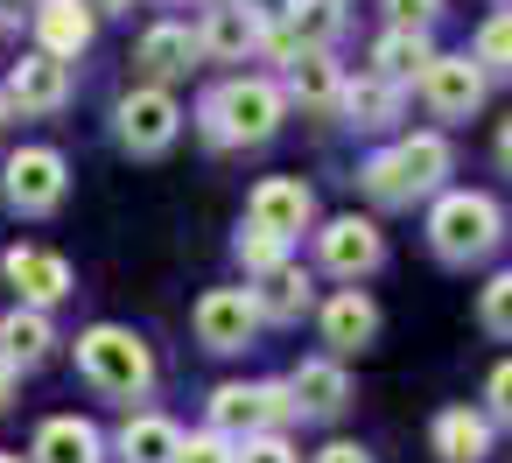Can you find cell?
<instances>
[{
  "mask_svg": "<svg viewBox=\"0 0 512 463\" xmlns=\"http://www.w3.org/2000/svg\"><path fill=\"white\" fill-rule=\"evenodd\" d=\"M190 57H197V36H190V29H176V22H162V29H148V36H141V57H134V64H141L148 78H183V71H190Z\"/></svg>",
  "mask_w": 512,
  "mask_h": 463,
  "instance_id": "obj_23",
  "label": "cell"
},
{
  "mask_svg": "<svg viewBox=\"0 0 512 463\" xmlns=\"http://www.w3.org/2000/svg\"><path fill=\"white\" fill-rule=\"evenodd\" d=\"M386 22H393V29H414V36H428V29L442 22V0H386Z\"/></svg>",
  "mask_w": 512,
  "mask_h": 463,
  "instance_id": "obj_33",
  "label": "cell"
},
{
  "mask_svg": "<svg viewBox=\"0 0 512 463\" xmlns=\"http://www.w3.org/2000/svg\"><path fill=\"white\" fill-rule=\"evenodd\" d=\"M0 267H8V281L22 288V302H29V309H50V302H64V295H71V260H64V253H50V246H15Z\"/></svg>",
  "mask_w": 512,
  "mask_h": 463,
  "instance_id": "obj_10",
  "label": "cell"
},
{
  "mask_svg": "<svg viewBox=\"0 0 512 463\" xmlns=\"http://www.w3.org/2000/svg\"><path fill=\"white\" fill-rule=\"evenodd\" d=\"M393 155H400V169H407L414 197H428V190H435V183L449 176V141H442V134H407V141H400Z\"/></svg>",
  "mask_w": 512,
  "mask_h": 463,
  "instance_id": "obj_25",
  "label": "cell"
},
{
  "mask_svg": "<svg viewBox=\"0 0 512 463\" xmlns=\"http://www.w3.org/2000/svg\"><path fill=\"white\" fill-rule=\"evenodd\" d=\"M50 344H57V330H50V316H43V309H15V316H0V358H8V365H43V358H50Z\"/></svg>",
  "mask_w": 512,
  "mask_h": 463,
  "instance_id": "obj_20",
  "label": "cell"
},
{
  "mask_svg": "<svg viewBox=\"0 0 512 463\" xmlns=\"http://www.w3.org/2000/svg\"><path fill=\"white\" fill-rule=\"evenodd\" d=\"M288 92H295L309 113H337V99H344V78H337L330 50H302V57H295V71H288Z\"/></svg>",
  "mask_w": 512,
  "mask_h": 463,
  "instance_id": "obj_19",
  "label": "cell"
},
{
  "mask_svg": "<svg viewBox=\"0 0 512 463\" xmlns=\"http://www.w3.org/2000/svg\"><path fill=\"white\" fill-rule=\"evenodd\" d=\"M92 15H99L92 0H43V8H36V36H43V50L64 57V64L85 57V50H92V29H99Z\"/></svg>",
  "mask_w": 512,
  "mask_h": 463,
  "instance_id": "obj_13",
  "label": "cell"
},
{
  "mask_svg": "<svg viewBox=\"0 0 512 463\" xmlns=\"http://www.w3.org/2000/svg\"><path fill=\"white\" fill-rule=\"evenodd\" d=\"M295 414V393L281 379H260V386H218L211 393V428L246 442V435H274L281 421Z\"/></svg>",
  "mask_w": 512,
  "mask_h": 463,
  "instance_id": "obj_4",
  "label": "cell"
},
{
  "mask_svg": "<svg viewBox=\"0 0 512 463\" xmlns=\"http://www.w3.org/2000/svg\"><path fill=\"white\" fill-rule=\"evenodd\" d=\"M477 64L484 71H512V15H491L477 29Z\"/></svg>",
  "mask_w": 512,
  "mask_h": 463,
  "instance_id": "obj_30",
  "label": "cell"
},
{
  "mask_svg": "<svg viewBox=\"0 0 512 463\" xmlns=\"http://www.w3.org/2000/svg\"><path fill=\"white\" fill-rule=\"evenodd\" d=\"M428 239H435L442 260L470 267V260H484V253L498 246V204H491L484 190H449V197L428 211Z\"/></svg>",
  "mask_w": 512,
  "mask_h": 463,
  "instance_id": "obj_3",
  "label": "cell"
},
{
  "mask_svg": "<svg viewBox=\"0 0 512 463\" xmlns=\"http://www.w3.org/2000/svg\"><path fill=\"white\" fill-rule=\"evenodd\" d=\"M36 463H99V428L92 421H78V414H50L43 428H36V449H29Z\"/></svg>",
  "mask_w": 512,
  "mask_h": 463,
  "instance_id": "obj_17",
  "label": "cell"
},
{
  "mask_svg": "<svg viewBox=\"0 0 512 463\" xmlns=\"http://www.w3.org/2000/svg\"><path fill=\"white\" fill-rule=\"evenodd\" d=\"M78 372H85L99 393H113V400H141V393L155 386V351H148L134 330H120V323H92V330L78 337Z\"/></svg>",
  "mask_w": 512,
  "mask_h": 463,
  "instance_id": "obj_2",
  "label": "cell"
},
{
  "mask_svg": "<svg viewBox=\"0 0 512 463\" xmlns=\"http://www.w3.org/2000/svg\"><path fill=\"white\" fill-rule=\"evenodd\" d=\"M253 225L260 232H274V239H295V232H309V218H316V197H309V183H295V176H267L260 190H253Z\"/></svg>",
  "mask_w": 512,
  "mask_h": 463,
  "instance_id": "obj_11",
  "label": "cell"
},
{
  "mask_svg": "<svg viewBox=\"0 0 512 463\" xmlns=\"http://www.w3.org/2000/svg\"><path fill=\"white\" fill-rule=\"evenodd\" d=\"M8 99H15L22 113H57V106L71 99V64H64V57H50V50L22 57V64L8 71Z\"/></svg>",
  "mask_w": 512,
  "mask_h": 463,
  "instance_id": "obj_12",
  "label": "cell"
},
{
  "mask_svg": "<svg viewBox=\"0 0 512 463\" xmlns=\"http://www.w3.org/2000/svg\"><path fill=\"white\" fill-rule=\"evenodd\" d=\"M498 162L512 169V120H498Z\"/></svg>",
  "mask_w": 512,
  "mask_h": 463,
  "instance_id": "obj_40",
  "label": "cell"
},
{
  "mask_svg": "<svg viewBox=\"0 0 512 463\" xmlns=\"http://www.w3.org/2000/svg\"><path fill=\"white\" fill-rule=\"evenodd\" d=\"M288 113V92L267 85V78H232L204 99V134L218 148H246V141H267Z\"/></svg>",
  "mask_w": 512,
  "mask_h": 463,
  "instance_id": "obj_1",
  "label": "cell"
},
{
  "mask_svg": "<svg viewBox=\"0 0 512 463\" xmlns=\"http://www.w3.org/2000/svg\"><path fill=\"white\" fill-rule=\"evenodd\" d=\"M288 29H295V43H302V50H330V36L344 29V8H337V0H295Z\"/></svg>",
  "mask_w": 512,
  "mask_h": 463,
  "instance_id": "obj_27",
  "label": "cell"
},
{
  "mask_svg": "<svg viewBox=\"0 0 512 463\" xmlns=\"http://www.w3.org/2000/svg\"><path fill=\"white\" fill-rule=\"evenodd\" d=\"M421 99H428L442 120H470V113L484 106V64H470V57H428Z\"/></svg>",
  "mask_w": 512,
  "mask_h": 463,
  "instance_id": "obj_8",
  "label": "cell"
},
{
  "mask_svg": "<svg viewBox=\"0 0 512 463\" xmlns=\"http://www.w3.org/2000/svg\"><path fill=\"white\" fill-rule=\"evenodd\" d=\"M253 43H260V29L246 22L239 0H232V8H211L204 29H197V50H204V57H246Z\"/></svg>",
  "mask_w": 512,
  "mask_h": 463,
  "instance_id": "obj_24",
  "label": "cell"
},
{
  "mask_svg": "<svg viewBox=\"0 0 512 463\" xmlns=\"http://www.w3.org/2000/svg\"><path fill=\"white\" fill-rule=\"evenodd\" d=\"M176 134H183V106H176L162 85L120 99V141H127L134 155H162V148H176Z\"/></svg>",
  "mask_w": 512,
  "mask_h": 463,
  "instance_id": "obj_6",
  "label": "cell"
},
{
  "mask_svg": "<svg viewBox=\"0 0 512 463\" xmlns=\"http://www.w3.org/2000/svg\"><path fill=\"white\" fill-rule=\"evenodd\" d=\"M176 463H239V442L218 435V428H204V435H190V442L176 449Z\"/></svg>",
  "mask_w": 512,
  "mask_h": 463,
  "instance_id": "obj_32",
  "label": "cell"
},
{
  "mask_svg": "<svg viewBox=\"0 0 512 463\" xmlns=\"http://www.w3.org/2000/svg\"><path fill=\"white\" fill-rule=\"evenodd\" d=\"M0 127H8V99H0Z\"/></svg>",
  "mask_w": 512,
  "mask_h": 463,
  "instance_id": "obj_42",
  "label": "cell"
},
{
  "mask_svg": "<svg viewBox=\"0 0 512 463\" xmlns=\"http://www.w3.org/2000/svg\"><path fill=\"white\" fill-rule=\"evenodd\" d=\"M337 113H351L358 127H393V113H400V85H386V78H358V85H344Z\"/></svg>",
  "mask_w": 512,
  "mask_h": 463,
  "instance_id": "obj_26",
  "label": "cell"
},
{
  "mask_svg": "<svg viewBox=\"0 0 512 463\" xmlns=\"http://www.w3.org/2000/svg\"><path fill=\"white\" fill-rule=\"evenodd\" d=\"M239 8H246L253 29H281V22L295 15V0H239Z\"/></svg>",
  "mask_w": 512,
  "mask_h": 463,
  "instance_id": "obj_36",
  "label": "cell"
},
{
  "mask_svg": "<svg viewBox=\"0 0 512 463\" xmlns=\"http://www.w3.org/2000/svg\"><path fill=\"white\" fill-rule=\"evenodd\" d=\"M372 337H379V309H372V295L337 288V295L323 302V344H330V351H365Z\"/></svg>",
  "mask_w": 512,
  "mask_h": 463,
  "instance_id": "obj_14",
  "label": "cell"
},
{
  "mask_svg": "<svg viewBox=\"0 0 512 463\" xmlns=\"http://www.w3.org/2000/svg\"><path fill=\"white\" fill-rule=\"evenodd\" d=\"M0 463H22V456H8V449H0Z\"/></svg>",
  "mask_w": 512,
  "mask_h": 463,
  "instance_id": "obj_43",
  "label": "cell"
},
{
  "mask_svg": "<svg viewBox=\"0 0 512 463\" xmlns=\"http://www.w3.org/2000/svg\"><path fill=\"white\" fill-rule=\"evenodd\" d=\"M435 456L442 463H484L491 456V421L470 407H442L435 414Z\"/></svg>",
  "mask_w": 512,
  "mask_h": 463,
  "instance_id": "obj_16",
  "label": "cell"
},
{
  "mask_svg": "<svg viewBox=\"0 0 512 463\" xmlns=\"http://www.w3.org/2000/svg\"><path fill=\"white\" fill-rule=\"evenodd\" d=\"M281 260H288V239H274V232H260V225L239 232V267H246V274H274Z\"/></svg>",
  "mask_w": 512,
  "mask_h": 463,
  "instance_id": "obj_29",
  "label": "cell"
},
{
  "mask_svg": "<svg viewBox=\"0 0 512 463\" xmlns=\"http://www.w3.org/2000/svg\"><path fill=\"white\" fill-rule=\"evenodd\" d=\"M288 393H295V414L337 421V414H344V400H351V379H344V365H330V358H309V365H295Z\"/></svg>",
  "mask_w": 512,
  "mask_h": 463,
  "instance_id": "obj_15",
  "label": "cell"
},
{
  "mask_svg": "<svg viewBox=\"0 0 512 463\" xmlns=\"http://www.w3.org/2000/svg\"><path fill=\"white\" fill-rule=\"evenodd\" d=\"M239 463H295V449L281 435H246L239 442Z\"/></svg>",
  "mask_w": 512,
  "mask_h": 463,
  "instance_id": "obj_34",
  "label": "cell"
},
{
  "mask_svg": "<svg viewBox=\"0 0 512 463\" xmlns=\"http://www.w3.org/2000/svg\"><path fill=\"white\" fill-rule=\"evenodd\" d=\"M176 449H183L176 421H162V414H127V428H120V456H127V463H176Z\"/></svg>",
  "mask_w": 512,
  "mask_h": 463,
  "instance_id": "obj_22",
  "label": "cell"
},
{
  "mask_svg": "<svg viewBox=\"0 0 512 463\" xmlns=\"http://www.w3.org/2000/svg\"><path fill=\"white\" fill-rule=\"evenodd\" d=\"M316 253H323V267H330V274L358 281V274H372V267L386 260V239H379V225H372V218H330V225L316 232Z\"/></svg>",
  "mask_w": 512,
  "mask_h": 463,
  "instance_id": "obj_9",
  "label": "cell"
},
{
  "mask_svg": "<svg viewBox=\"0 0 512 463\" xmlns=\"http://www.w3.org/2000/svg\"><path fill=\"white\" fill-rule=\"evenodd\" d=\"M92 8H134V0H92Z\"/></svg>",
  "mask_w": 512,
  "mask_h": 463,
  "instance_id": "obj_41",
  "label": "cell"
},
{
  "mask_svg": "<svg viewBox=\"0 0 512 463\" xmlns=\"http://www.w3.org/2000/svg\"><path fill=\"white\" fill-rule=\"evenodd\" d=\"M477 316H484V330H491V337H512V274L484 281V295H477Z\"/></svg>",
  "mask_w": 512,
  "mask_h": 463,
  "instance_id": "obj_31",
  "label": "cell"
},
{
  "mask_svg": "<svg viewBox=\"0 0 512 463\" xmlns=\"http://www.w3.org/2000/svg\"><path fill=\"white\" fill-rule=\"evenodd\" d=\"M316 463H372L358 442H330V449H316Z\"/></svg>",
  "mask_w": 512,
  "mask_h": 463,
  "instance_id": "obj_37",
  "label": "cell"
},
{
  "mask_svg": "<svg viewBox=\"0 0 512 463\" xmlns=\"http://www.w3.org/2000/svg\"><path fill=\"white\" fill-rule=\"evenodd\" d=\"M253 330H260L253 288H211V295L197 302V337H204V351H246Z\"/></svg>",
  "mask_w": 512,
  "mask_h": 463,
  "instance_id": "obj_7",
  "label": "cell"
},
{
  "mask_svg": "<svg viewBox=\"0 0 512 463\" xmlns=\"http://www.w3.org/2000/svg\"><path fill=\"white\" fill-rule=\"evenodd\" d=\"M484 400H491V421H505L512 428V358L491 372V386H484Z\"/></svg>",
  "mask_w": 512,
  "mask_h": 463,
  "instance_id": "obj_35",
  "label": "cell"
},
{
  "mask_svg": "<svg viewBox=\"0 0 512 463\" xmlns=\"http://www.w3.org/2000/svg\"><path fill=\"white\" fill-rule=\"evenodd\" d=\"M8 400H15V365L0 358V407H8Z\"/></svg>",
  "mask_w": 512,
  "mask_h": 463,
  "instance_id": "obj_39",
  "label": "cell"
},
{
  "mask_svg": "<svg viewBox=\"0 0 512 463\" xmlns=\"http://www.w3.org/2000/svg\"><path fill=\"white\" fill-rule=\"evenodd\" d=\"M365 190H372V204H414V183H407V169H400L393 148L365 162Z\"/></svg>",
  "mask_w": 512,
  "mask_h": 463,
  "instance_id": "obj_28",
  "label": "cell"
},
{
  "mask_svg": "<svg viewBox=\"0 0 512 463\" xmlns=\"http://www.w3.org/2000/svg\"><path fill=\"white\" fill-rule=\"evenodd\" d=\"M309 274L295 267V260H281L274 274H260V288H253V302H260V316H274V323H295L302 309H309Z\"/></svg>",
  "mask_w": 512,
  "mask_h": 463,
  "instance_id": "obj_21",
  "label": "cell"
},
{
  "mask_svg": "<svg viewBox=\"0 0 512 463\" xmlns=\"http://www.w3.org/2000/svg\"><path fill=\"white\" fill-rule=\"evenodd\" d=\"M43 0H0V22H22V15H36Z\"/></svg>",
  "mask_w": 512,
  "mask_h": 463,
  "instance_id": "obj_38",
  "label": "cell"
},
{
  "mask_svg": "<svg viewBox=\"0 0 512 463\" xmlns=\"http://www.w3.org/2000/svg\"><path fill=\"white\" fill-rule=\"evenodd\" d=\"M428 57H435L428 36H414V29H386L379 50H372V78H386V85H421Z\"/></svg>",
  "mask_w": 512,
  "mask_h": 463,
  "instance_id": "obj_18",
  "label": "cell"
},
{
  "mask_svg": "<svg viewBox=\"0 0 512 463\" xmlns=\"http://www.w3.org/2000/svg\"><path fill=\"white\" fill-rule=\"evenodd\" d=\"M64 190H71V176H64V155H57V148H15L8 169H0V197H8L22 218L57 211Z\"/></svg>",
  "mask_w": 512,
  "mask_h": 463,
  "instance_id": "obj_5",
  "label": "cell"
}]
</instances>
